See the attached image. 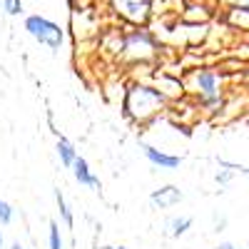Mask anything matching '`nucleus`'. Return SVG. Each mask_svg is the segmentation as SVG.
Masks as SVG:
<instances>
[{
	"mask_svg": "<svg viewBox=\"0 0 249 249\" xmlns=\"http://www.w3.org/2000/svg\"><path fill=\"white\" fill-rule=\"evenodd\" d=\"M230 179H232V172H219V175H217V182H219V184H227Z\"/></svg>",
	"mask_w": 249,
	"mask_h": 249,
	"instance_id": "obj_16",
	"label": "nucleus"
},
{
	"mask_svg": "<svg viewBox=\"0 0 249 249\" xmlns=\"http://www.w3.org/2000/svg\"><path fill=\"white\" fill-rule=\"evenodd\" d=\"M0 5H3L5 15H20L23 13V0H0Z\"/></svg>",
	"mask_w": 249,
	"mask_h": 249,
	"instance_id": "obj_11",
	"label": "nucleus"
},
{
	"mask_svg": "<svg viewBox=\"0 0 249 249\" xmlns=\"http://www.w3.org/2000/svg\"><path fill=\"white\" fill-rule=\"evenodd\" d=\"M214 249H237V247L230 244V242H224V244H219V247H214Z\"/></svg>",
	"mask_w": 249,
	"mask_h": 249,
	"instance_id": "obj_18",
	"label": "nucleus"
},
{
	"mask_svg": "<svg viewBox=\"0 0 249 249\" xmlns=\"http://www.w3.org/2000/svg\"><path fill=\"white\" fill-rule=\"evenodd\" d=\"M230 3H234L239 8H249V0H230Z\"/></svg>",
	"mask_w": 249,
	"mask_h": 249,
	"instance_id": "obj_17",
	"label": "nucleus"
},
{
	"mask_svg": "<svg viewBox=\"0 0 249 249\" xmlns=\"http://www.w3.org/2000/svg\"><path fill=\"white\" fill-rule=\"evenodd\" d=\"M142 150H144V157H147L155 167H160V170H177L179 164H182V157L167 155V152L152 147V144H142Z\"/></svg>",
	"mask_w": 249,
	"mask_h": 249,
	"instance_id": "obj_4",
	"label": "nucleus"
},
{
	"mask_svg": "<svg viewBox=\"0 0 249 249\" xmlns=\"http://www.w3.org/2000/svg\"><path fill=\"white\" fill-rule=\"evenodd\" d=\"M124 50H130L132 55H150L152 53V37L147 33L137 30L124 40Z\"/></svg>",
	"mask_w": 249,
	"mask_h": 249,
	"instance_id": "obj_6",
	"label": "nucleus"
},
{
	"mask_svg": "<svg viewBox=\"0 0 249 249\" xmlns=\"http://www.w3.org/2000/svg\"><path fill=\"white\" fill-rule=\"evenodd\" d=\"M55 199H57V207H60V214H62V219H65V224H68V227H72V214H70V210H68V204H65V197L60 195V190L55 192Z\"/></svg>",
	"mask_w": 249,
	"mask_h": 249,
	"instance_id": "obj_13",
	"label": "nucleus"
},
{
	"mask_svg": "<svg viewBox=\"0 0 249 249\" xmlns=\"http://www.w3.org/2000/svg\"><path fill=\"white\" fill-rule=\"evenodd\" d=\"M162 92L160 90H152V88H144V85H132L130 92H127V100H124V107H127V112L137 120H144L155 115L160 107H162Z\"/></svg>",
	"mask_w": 249,
	"mask_h": 249,
	"instance_id": "obj_1",
	"label": "nucleus"
},
{
	"mask_svg": "<svg viewBox=\"0 0 249 249\" xmlns=\"http://www.w3.org/2000/svg\"><path fill=\"white\" fill-rule=\"evenodd\" d=\"M219 164L222 167H230V170H239V172H244L249 177V167H244V164H237V162H230V160H219Z\"/></svg>",
	"mask_w": 249,
	"mask_h": 249,
	"instance_id": "obj_15",
	"label": "nucleus"
},
{
	"mask_svg": "<svg viewBox=\"0 0 249 249\" xmlns=\"http://www.w3.org/2000/svg\"><path fill=\"white\" fill-rule=\"evenodd\" d=\"M72 167H75V179L80 182V184H85V187H92V190H97L100 187V179L90 172V164L82 160V157H75V162H72Z\"/></svg>",
	"mask_w": 249,
	"mask_h": 249,
	"instance_id": "obj_8",
	"label": "nucleus"
},
{
	"mask_svg": "<svg viewBox=\"0 0 249 249\" xmlns=\"http://www.w3.org/2000/svg\"><path fill=\"white\" fill-rule=\"evenodd\" d=\"M195 82L199 92L207 97V102H217V75L212 70H202L195 75Z\"/></svg>",
	"mask_w": 249,
	"mask_h": 249,
	"instance_id": "obj_5",
	"label": "nucleus"
},
{
	"mask_svg": "<svg viewBox=\"0 0 249 249\" xmlns=\"http://www.w3.org/2000/svg\"><path fill=\"white\" fill-rule=\"evenodd\" d=\"M150 202H152L155 207H172V204L182 202V192H179V187L167 184V187H162V190L152 192V195H150Z\"/></svg>",
	"mask_w": 249,
	"mask_h": 249,
	"instance_id": "obj_7",
	"label": "nucleus"
},
{
	"mask_svg": "<svg viewBox=\"0 0 249 249\" xmlns=\"http://www.w3.org/2000/svg\"><path fill=\"white\" fill-rule=\"evenodd\" d=\"M0 247H3V237H0Z\"/></svg>",
	"mask_w": 249,
	"mask_h": 249,
	"instance_id": "obj_21",
	"label": "nucleus"
},
{
	"mask_svg": "<svg viewBox=\"0 0 249 249\" xmlns=\"http://www.w3.org/2000/svg\"><path fill=\"white\" fill-rule=\"evenodd\" d=\"M105 249H124V247H105Z\"/></svg>",
	"mask_w": 249,
	"mask_h": 249,
	"instance_id": "obj_20",
	"label": "nucleus"
},
{
	"mask_svg": "<svg viewBox=\"0 0 249 249\" xmlns=\"http://www.w3.org/2000/svg\"><path fill=\"white\" fill-rule=\"evenodd\" d=\"M50 249H62V239H60V227H57V222H50Z\"/></svg>",
	"mask_w": 249,
	"mask_h": 249,
	"instance_id": "obj_14",
	"label": "nucleus"
},
{
	"mask_svg": "<svg viewBox=\"0 0 249 249\" xmlns=\"http://www.w3.org/2000/svg\"><path fill=\"white\" fill-rule=\"evenodd\" d=\"M25 30L37 40L40 45H48L50 50H60L62 45V30L57 23L43 18V15H28L25 18Z\"/></svg>",
	"mask_w": 249,
	"mask_h": 249,
	"instance_id": "obj_2",
	"label": "nucleus"
},
{
	"mask_svg": "<svg viewBox=\"0 0 249 249\" xmlns=\"http://www.w3.org/2000/svg\"><path fill=\"white\" fill-rule=\"evenodd\" d=\"M112 8L135 25L150 18V0H112Z\"/></svg>",
	"mask_w": 249,
	"mask_h": 249,
	"instance_id": "obj_3",
	"label": "nucleus"
},
{
	"mask_svg": "<svg viewBox=\"0 0 249 249\" xmlns=\"http://www.w3.org/2000/svg\"><path fill=\"white\" fill-rule=\"evenodd\" d=\"M192 227V217H175L167 222V234L170 237H182Z\"/></svg>",
	"mask_w": 249,
	"mask_h": 249,
	"instance_id": "obj_10",
	"label": "nucleus"
},
{
	"mask_svg": "<svg viewBox=\"0 0 249 249\" xmlns=\"http://www.w3.org/2000/svg\"><path fill=\"white\" fill-rule=\"evenodd\" d=\"M57 155H60V162L65 164V167H72V162H75V157H77L72 142H68L65 137L57 140Z\"/></svg>",
	"mask_w": 249,
	"mask_h": 249,
	"instance_id": "obj_9",
	"label": "nucleus"
},
{
	"mask_svg": "<svg viewBox=\"0 0 249 249\" xmlns=\"http://www.w3.org/2000/svg\"><path fill=\"white\" fill-rule=\"evenodd\" d=\"M13 219H15V210L5 199H0V224H10Z\"/></svg>",
	"mask_w": 249,
	"mask_h": 249,
	"instance_id": "obj_12",
	"label": "nucleus"
},
{
	"mask_svg": "<svg viewBox=\"0 0 249 249\" xmlns=\"http://www.w3.org/2000/svg\"><path fill=\"white\" fill-rule=\"evenodd\" d=\"M10 249H23V247H20V244H18V242H15V244H13V247H10Z\"/></svg>",
	"mask_w": 249,
	"mask_h": 249,
	"instance_id": "obj_19",
	"label": "nucleus"
}]
</instances>
